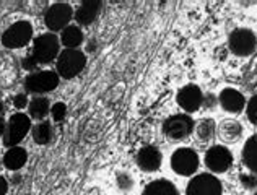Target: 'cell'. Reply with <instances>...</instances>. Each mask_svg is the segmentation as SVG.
Segmentation results:
<instances>
[{
	"instance_id": "6da1fadb",
	"label": "cell",
	"mask_w": 257,
	"mask_h": 195,
	"mask_svg": "<svg viewBox=\"0 0 257 195\" xmlns=\"http://www.w3.org/2000/svg\"><path fill=\"white\" fill-rule=\"evenodd\" d=\"M86 65V56L78 49H64L57 57V75L65 80L75 78Z\"/></svg>"
},
{
	"instance_id": "7a4b0ae2",
	"label": "cell",
	"mask_w": 257,
	"mask_h": 195,
	"mask_svg": "<svg viewBox=\"0 0 257 195\" xmlns=\"http://www.w3.org/2000/svg\"><path fill=\"white\" fill-rule=\"evenodd\" d=\"M60 54V43L54 33H46V35L38 36L33 41L31 57L36 64H51L56 60Z\"/></svg>"
},
{
	"instance_id": "3957f363",
	"label": "cell",
	"mask_w": 257,
	"mask_h": 195,
	"mask_svg": "<svg viewBox=\"0 0 257 195\" xmlns=\"http://www.w3.org/2000/svg\"><path fill=\"white\" fill-rule=\"evenodd\" d=\"M194 132V120L187 114H174L163 122V133L171 142L187 140Z\"/></svg>"
},
{
	"instance_id": "277c9868",
	"label": "cell",
	"mask_w": 257,
	"mask_h": 195,
	"mask_svg": "<svg viewBox=\"0 0 257 195\" xmlns=\"http://www.w3.org/2000/svg\"><path fill=\"white\" fill-rule=\"evenodd\" d=\"M30 129H31V119L28 116H25L23 112L13 114L5 125V132L2 137L4 145L9 148L18 146V143L23 142V138L30 132Z\"/></svg>"
},
{
	"instance_id": "5b68a950",
	"label": "cell",
	"mask_w": 257,
	"mask_h": 195,
	"mask_svg": "<svg viewBox=\"0 0 257 195\" xmlns=\"http://www.w3.org/2000/svg\"><path fill=\"white\" fill-rule=\"evenodd\" d=\"M59 75L52 70L33 72L25 78V90L33 95H46L54 91L59 86Z\"/></svg>"
},
{
	"instance_id": "8992f818",
	"label": "cell",
	"mask_w": 257,
	"mask_h": 195,
	"mask_svg": "<svg viewBox=\"0 0 257 195\" xmlns=\"http://www.w3.org/2000/svg\"><path fill=\"white\" fill-rule=\"evenodd\" d=\"M228 48L234 56L249 57L257 49V36L247 28H236L228 38Z\"/></svg>"
},
{
	"instance_id": "52a82bcc",
	"label": "cell",
	"mask_w": 257,
	"mask_h": 195,
	"mask_svg": "<svg viewBox=\"0 0 257 195\" xmlns=\"http://www.w3.org/2000/svg\"><path fill=\"white\" fill-rule=\"evenodd\" d=\"M33 26L30 22H17L9 26L2 35V44L7 49H22L31 41Z\"/></svg>"
},
{
	"instance_id": "ba28073f",
	"label": "cell",
	"mask_w": 257,
	"mask_h": 195,
	"mask_svg": "<svg viewBox=\"0 0 257 195\" xmlns=\"http://www.w3.org/2000/svg\"><path fill=\"white\" fill-rule=\"evenodd\" d=\"M186 195H223V185L213 174L202 172L189 180Z\"/></svg>"
},
{
	"instance_id": "9c48e42d",
	"label": "cell",
	"mask_w": 257,
	"mask_h": 195,
	"mask_svg": "<svg viewBox=\"0 0 257 195\" xmlns=\"http://www.w3.org/2000/svg\"><path fill=\"white\" fill-rule=\"evenodd\" d=\"M72 17H73V10L70 4L56 2L47 9L44 15V23L49 31H64L69 26Z\"/></svg>"
},
{
	"instance_id": "30bf717a",
	"label": "cell",
	"mask_w": 257,
	"mask_h": 195,
	"mask_svg": "<svg viewBox=\"0 0 257 195\" xmlns=\"http://www.w3.org/2000/svg\"><path fill=\"white\" fill-rule=\"evenodd\" d=\"M199 154L192 148H179L171 156V167L179 176H192L199 169Z\"/></svg>"
},
{
	"instance_id": "8fae6325",
	"label": "cell",
	"mask_w": 257,
	"mask_h": 195,
	"mask_svg": "<svg viewBox=\"0 0 257 195\" xmlns=\"http://www.w3.org/2000/svg\"><path fill=\"white\" fill-rule=\"evenodd\" d=\"M205 164L215 174L226 172L233 164V153L223 145H213L205 153Z\"/></svg>"
},
{
	"instance_id": "7c38bea8",
	"label": "cell",
	"mask_w": 257,
	"mask_h": 195,
	"mask_svg": "<svg viewBox=\"0 0 257 195\" xmlns=\"http://www.w3.org/2000/svg\"><path fill=\"white\" fill-rule=\"evenodd\" d=\"M176 101L181 109L187 112H197L204 104V93L197 85H186L178 91Z\"/></svg>"
},
{
	"instance_id": "4fadbf2b",
	"label": "cell",
	"mask_w": 257,
	"mask_h": 195,
	"mask_svg": "<svg viewBox=\"0 0 257 195\" xmlns=\"http://www.w3.org/2000/svg\"><path fill=\"white\" fill-rule=\"evenodd\" d=\"M135 161H137V166L142 171L145 172H155L160 169L161 161H163V156H161V151L157 146L153 145H147L142 146L137 156H135Z\"/></svg>"
},
{
	"instance_id": "5bb4252c",
	"label": "cell",
	"mask_w": 257,
	"mask_h": 195,
	"mask_svg": "<svg viewBox=\"0 0 257 195\" xmlns=\"http://www.w3.org/2000/svg\"><path fill=\"white\" fill-rule=\"evenodd\" d=\"M218 104L221 106L223 111L239 114L246 106V98L241 91L234 88H225L218 95Z\"/></svg>"
},
{
	"instance_id": "9a60e30c",
	"label": "cell",
	"mask_w": 257,
	"mask_h": 195,
	"mask_svg": "<svg viewBox=\"0 0 257 195\" xmlns=\"http://www.w3.org/2000/svg\"><path fill=\"white\" fill-rule=\"evenodd\" d=\"M101 9H103V2H99V0H85V2H82V5L78 7V10L75 13L77 23L82 26H88L94 23V20L98 18Z\"/></svg>"
},
{
	"instance_id": "2e32d148",
	"label": "cell",
	"mask_w": 257,
	"mask_h": 195,
	"mask_svg": "<svg viewBox=\"0 0 257 195\" xmlns=\"http://www.w3.org/2000/svg\"><path fill=\"white\" fill-rule=\"evenodd\" d=\"M26 161H28V153H26L25 148L13 146V148H9V151L5 153L2 163H4V166L7 167V169L18 171L26 164Z\"/></svg>"
},
{
	"instance_id": "e0dca14e",
	"label": "cell",
	"mask_w": 257,
	"mask_h": 195,
	"mask_svg": "<svg viewBox=\"0 0 257 195\" xmlns=\"http://www.w3.org/2000/svg\"><path fill=\"white\" fill-rule=\"evenodd\" d=\"M218 135L225 143H234L242 135V125L238 120H223L218 127Z\"/></svg>"
},
{
	"instance_id": "ac0fdd59",
	"label": "cell",
	"mask_w": 257,
	"mask_h": 195,
	"mask_svg": "<svg viewBox=\"0 0 257 195\" xmlns=\"http://www.w3.org/2000/svg\"><path fill=\"white\" fill-rule=\"evenodd\" d=\"M241 158L247 169L252 174H257V133L246 140L244 146H242Z\"/></svg>"
},
{
	"instance_id": "d6986e66",
	"label": "cell",
	"mask_w": 257,
	"mask_h": 195,
	"mask_svg": "<svg viewBox=\"0 0 257 195\" xmlns=\"http://www.w3.org/2000/svg\"><path fill=\"white\" fill-rule=\"evenodd\" d=\"M142 195H179L178 187L168 179H157L148 184Z\"/></svg>"
},
{
	"instance_id": "ffe728a7",
	"label": "cell",
	"mask_w": 257,
	"mask_h": 195,
	"mask_svg": "<svg viewBox=\"0 0 257 195\" xmlns=\"http://www.w3.org/2000/svg\"><path fill=\"white\" fill-rule=\"evenodd\" d=\"M60 41L65 46V49H78V46H82L83 43V33L80 30V26L77 25H69L62 31Z\"/></svg>"
},
{
	"instance_id": "44dd1931",
	"label": "cell",
	"mask_w": 257,
	"mask_h": 195,
	"mask_svg": "<svg viewBox=\"0 0 257 195\" xmlns=\"http://www.w3.org/2000/svg\"><path fill=\"white\" fill-rule=\"evenodd\" d=\"M28 112L31 119L36 120H43L47 114L51 112V106H49V99L43 98V96H36L30 101L28 104Z\"/></svg>"
},
{
	"instance_id": "7402d4cb",
	"label": "cell",
	"mask_w": 257,
	"mask_h": 195,
	"mask_svg": "<svg viewBox=\"0 0 257 195\" xmlns=\"http://www.w3.org/2000/svg\"><path fill=\"white\" fill-rule=\"evenodd\" d=\"M216 133V124L213 119H202L195 125V137L200 143H207L215 137Z\"/></svg>"
},
{
	"instance_id": "603a6c76",
	"label": "cell",
	"mask_w": 257,
	"mask_h": 195,
	"mask_svg": "<svg viewBox=\"0 0 257 195\" xmlns=\"http://www.w3.org/2000/svg\"><path fill=\"white\" fill-rule=\"evenodd\" d=\"M31 132H33V140H35V143H38V145H47L54 137L52 125H51V122H46V120L36 124L33 127Z\"/></svg>"
},
{
	"instance_id": "cb8c5ba5",
	"label": "cell",
	"mask_w": 257,
	"mask_h": 195,
	"mask_svg": "<svg viewBox=\"0 0 257 195\" xmlns=\"http://www.w3.org/2000/svg\"><path fill=\"white\" fill-rule=\"evenodd\" d=\"M116 184L120 190H131L134 187V177L128 172H119L116 176Z\"/></svg>"
},
{
	"instance_id": "d4e9b609",
	"label": "cell",
	"mask_w": 257,
	"mask_h": 195,
	"mask_svg": "<svg viewBox=\"0 0 257 195\" xmlns=\"http://www.w3.org/2000/svg\"><path fill=\"white\" fill-rule=\"evenodd\" d=\"M51 116L52 119L56 120V122H60V120H64L65 116H67V106L64 103H56L51 106Z\"/></svg>"
},
{
	"instance_id": "484cf974",
	"label": "cell",
	"mask_w": 257,
	"mask_h": 195,
	"mask_svg": "<svg viewBox=\"0 0 257 195\" xmlns=\"http://www.w3.org/2000/svg\"><path fill=\"white\" fill-rule=\"evenodd\" d=\"M246 112H247V119L251 120V124L257 127V95L249 99V103L246 106Z\"/></svg>"
},
{
	"instance_id": "4316f807",
	"label": "cell",
	"mask_w": 257,
	"mask_h": 195,
	"mask_svg": "<svg viewBox=\"0 0 257 195\" xmlns=\"http://www.w3.org/2000/svg\"><path fill=\"white\" fill-rule=\"evenodd\" d=\"M239 180H241V185L244 187V189H257V176L252 172L251 174H241Z\"/></svg>"
},
{
	"instance_id": "83f0119b",
	"label": "cell",
	"mask_w": 257,
	"mask_h": 195,
	"mask_svg": "<svg viewBox=\"0 0 257 195\" xmlns=\"http://www.w3.org/2000/svg\"><path fill=\"white\" fill-rule=\"evenodd\" d=\"M215 104H218V98H215L212 93L204 95V104H202V107H205V109H212Z\"/></svg>"
},
{
	"instance_id": "f1b7e54d",
	"label": "cell",
	"mask_w": 257,
	"mask_h": 195,
	"mask_svg": "<svg viewBox=\"0 0 257 195\" xmlns=\"http://www.w3.org/2000/svg\"><path fill=\"white\" fill-rule=\"evenodd\" d=\"M13 104H15V107H18V109H23V107L28 104V99H26V95H23V93H20V95H17L15 98H13Z\"/></svg>"
},
{
	"instance_id": "f546056e",
	"label": "cell",
	"mask_w": 257,
	"mask_h": 195,
	"mask_svg": "<svg viewBox=\"0 0 257 195\" xmlns=\"http://www.w3.org/2000/svg\"><path fill=\"white\" fill-rule=\"evenodd\" d=\"M36 65H38V64L35 62V59L31 57V54L23 60V67H25V69H28V70H35V69H36Z\"/></svg>"
},
{
	"instance_id": "4dcf8cb0",
	"label": "cell",
	"mask_w": 257,
	"mask_h": 195,
	"mask_svg": "<svg viewBox=\"0 0 257 195\" xmlns=\"http://www.w3.org/2000/svg\"><path fill=\"white\" fill-rule=\"evenodd\" d=\"M9 190V182L5 180V177L0 176V195H5Z\"/></svg>"
},
{
	"instance_id": "1f68e13d",
	"label": "cell",
	"mask_w": 257,
	"mask_h": 195,
	"mask_svg": "<svg viewBox=\"0 0 257 195\" xmlns=\"http://www.w3.org/2000/svg\"><path fill=\"white\" fill-rule=\"evenodd\" d=\"M5 125L7 122L4 120V117H0V137H4V132H5Z\"/></svg>"
},
{
	"instance_id": "d6a6232c",
	"label": "cell",
	"mask_w": 257,
	"mask_h": 195,
	"mask_svg": "<svg viewBox=\"0 0 257 195\" xmlns=\"http://www.w3.org/2000/svg\"><path fill=\"white\" fill-rule=\"evenodd\" d=\"M4 111H5V106H4V103L0 101V117L4 116Z\"/></svg>"
},
{
	"instance_id": "836d02e7",
	"label": "cell",
	"mask_w": 257,
	"mask_h": 195,
	"mask_svg": "<svg viewBox=\"0 0 257 195\" xmlns=\"http://www.w3.org/2000/svg\"><path fill=\"white\" fill-rule=\"evenodd\" d=\"M254 195H257V190H255V193H254Z\"/></svg>"
}]
</instances>
